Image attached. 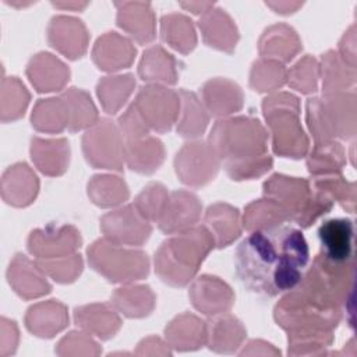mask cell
I'll list each match as a JSON object with an SVG mask.
<instances>
[{
    "mask_svg": "<svg viewBox=\"0 0 357 357\" xmlns=\"http://www.w3.org/2000/svg\"><path fill=\"white\" fill-rule=\"evenodd\" d=\"M310 261L308 244L298 229L273 226L252 231L236 251V273L251 291L278 296L301 282Z\"/></svg>",
    "mask_w": 357,
    "mask_h": 357,
    "instance_id": "cell-1",
    "label": "cell"
},
{
    "mask_svg": "<svg viewBox=\"0 0 357 357\" xmlns=\"http://www.w3.org/2000/svg\"><path fill=\"white\" fill-rule=\"evenodd\" d=\"M211 146L233 180L254 178L272 167L266 153V132L252 117L220 120L211 132Z\"/></svg>",
    "mask_w": 357,
    "mask_h": 357,
    "instance_id": "cell-2",
    "label": "cell"
},
{
    "mask_svg": "<svg viewBox=\"0 0 357 357\" xmlns=\"http://www.w3.org/2000/svg\"><path fill=\"white\" fill-rule=\"evenodd\" d=\"M215 240L206 227H190L169 238L159 248L155 266L163 282L184 286L197 273Z\"/></svg>",
    "mask_w": 357,
    "mask_h": 357,
    "instance_id": "cell-3",
    "label": "cell"
},
{
    "mask_svg": "<svg viewBox=\"0 0 357 357\" xmlns=\"http://www.w3.org/2000/svg\"><path fill=\"white\" fill-rule=\"evenodd\" d=\"M264 194L279 204L289 219L303 227L311 226L333 206V201L318 188H311L307 180L282 174H275L265 181Z\"/></svg>",
    "mask_w": 357,
    "mask_h": 357,
    "instance_id": "cell-4",
    "label": "cell"
},
{
    "mask_svg": "<svg viewBox=\"0 0 357 357\" xmlns=\"http://www.w3.org/2000/svg\"><path fill=\"white\" fill-rule=\"evenodd\" d=\"M307 121L317 142L356 135V92L325 93L307 102Z\"/></svg>",
    "mask_w": 357,
    "mask_h": 357,
    "instance_id": "cell-5",
    "label": "cell"
},
{
    "mask_svg": "<svg viewBox=\"0 0 357 357\" xmlns=\"http://www.w3.org/2000/svg\"><path fill=\"white\" fill-rule=\"evenodd\" d=\"M264 114L273 137V151L280 156L301 158L308 139L300 124V102L291 93H275L262 103Z\"/></svg>",
    "mask_w": 357,
    "mask_h": 357,
    "instance_id": "cell-6",
    "label": "cell"
},
{
    "mask_svg": "<svg viewBox=\"0 0 357 357\" xmlns=\"http://www.w3.org/2000/svg\"><path fill=\"white\" fill-rule=\"evenodd\" d=\"M117 243L106 240L95 241L88 248V259L95 271L100 272L110 282H132L148 273L146 254L135 250H126Z\"/></svg>",
    "mask_w": 357,
    "mask_h": 357,
    "instance_id": "cell-7",
    "label": "cell"
},
{
    "mask_svg": "<svg viewBox=\"0 0 357 357\" xmlns=\"http://www.w3.org/2000/svg\"><path fill=\"white\" fill-rule=\"evenodd\" d=\"M132 106L149 128L165 132L176 120L180 95L160 85H148L141 88Z\"/></svg>",
    "mask_w": 357,
    "mask_h": 357,
    "instance_id": "cell-8",
    "label": "cell"
},
{
    "mask_svg": "<svg viewBox=\"0 0 357 357\" xmlns=\"http://www.w3.org/2000/svg\"><path fill=\"white\" fill-rule=\"evenodd\" d=\"M84 153L91 165L105 169H123L124 146L117 128L109 120H100L82 138Z\"/></svg>",
    "mask_w": 357,
    "mask_h": 357,
    "instance_id": "cell-9",
    "label": "cell"
},
{
    "mask_svg": "<svg viewBox=\"0 0 357 357\" xmlns=\"http://www.w3.org/2000/svg\"><path fill=\"white\" fill-rule=\"evenodd\" d=\"M219 158L211 145L204 142L187 144L176 158V170L181 181L202 185L216 174Z\"/></svg>",
    "mask_w": 357,
    "mask_h": 357,
    "instance_id": "cell-10",
    "label": "cell"
},
{
    "mask_svg": "<svg viewBox=\"0 0 357 357\" xmlns=\"http://www.w3.org/2000/svg\"><path fill=\"white\" fill-rule=\"evenodd\" d=\"M102 230L113 243L142 244L151 234L148 219L141 215L135 205L113 211L102 218Z\"/></svg>",
    "mask_w": 357,
    "mask_h": 357,
    "instance_id": "cell-11",
    "label": "cell"
},
{
    "mask_svg": "<svg viewBox=\"0 0 357 357\" xmlns=\"http://www.w3.org/2000/svg\"><path fill=\"white\" fill-rule=\"evenodd\" d=\"M201 213L198 198L187 191H174L158 219L162 231L172 234L192 227Z\"/></svg>",
    "mask_w": 357,
    "mask_h": 357,
    "instance_id": "cell-12",
    "label": "cell"
},
{
    "mask_svg": "<svg viewBox=\"0 0 357 357\" xmlns=\"http://www.w3.org/2000/svg\"><path fill=\"white\" fill-rule=\"evenodd\" d=\"M321 255L335 262L354 261L353 255V222L349 219H331L318 230Z\"/></svg>",
    "mask_w": 357,
    "mask_h": 357,
    "instance_id": "cell-13",
    "label": "cell"
},
{
    "mask_svg": "<svg viewBox=\"0 0 357 357\" xmlns=\"http://www.w3.org/2000/svg\"><path fill=\"white\" fill-rule=\"evenodd\" d=\"M79 233L73 226L35 230L29 237V251L40 258L64 257L79 247Z\"/></svg>",
    "mask_w": 357,
    "mask_h": 357,
    "instance_id": "cell-14",
    "label": "cell"
},
{
    "mask_svg": "<svg viewBox=\"0 0 357 357\" xmlns=\"http://www.w3.org/2000/svg\"><path fill=\"white\" fill-rule=\"evenodd\" d=\"M190 297L197 310L206 315H215L227 311L234 301L231 289L219 278L204 275L198 278L191 290Z\"/></svg>",
    "mask_w": 357,
    "mask_h": 357,
    "instance_id": "cell-15",
    "label": "cell"
},
{
    "mask_svg": "<svg viewBox=\"0 0 357 357\" xmlns=\"http://www.w3.org/2000/svg\"><path fill=\"white\" fill-rule=\"evenodd\" d=\"M49 40L70 59L81 57L86 50L88 33L79 20L71 17H56L49 28Z\"/></svg>",
    "mask_w": 357,
    "mask_h": 357,
    "instance_id": "cell-16",
    "label": "cell"
},
{
    "mask_svg": "<svg viewBox=\"0 0 357 357\" xmlns=\"http://www.w3.org/2000/svg\"><path fill=\"white\" fill-rule=\"evenodd\" d=\"M135 56V49L116 32H109L98 39L93 47V60L102 70H119L128 67Z\"/></svg>",
    "mask_w": 357,
    "mask_h": 357,
    "instance_id": "cell-17",
    "label": "cell"
},
{
    "mask_svg": "<svg viewBox=\"0 0 357 357\" xmlns=\"http://www.w3.org/2000/svg\"><path fill=\"white\" fill-rule=\"evenodd\" d=\"M205 223L218 247H226L236 240L240 233V215L237 208L227 204H215L208 208Z\"/></svg>",
    "mask_w": 357,
    "mask_h": 357,
    "instance_id": "cell-18",
    "label": "cell"
},
{
    "mask_svg": "<svg viewBox=\"0 0 357 357\" xmlns=\"http://www.w3.org/2000/svg\"><path fill=\"white\" fill-rule=\"evenodd\" d=\"M204 100L213 116H225L237 112L243 106V93L231 81L216 78L208 81L204 88Z\"/></svg>",
    "mask_w": 357,
    "mask_h": 357,
    "instance_id": "cell-19",
    "label": "cell"
},
{
    "mask_svg": "<svg viewBox=\"0 0 357 357\" xmlns=\"http://www.w3.org/2000/svg\"><path fill=\"white\" fill-rule=\"evenodd\" d=\"M68 68L49 53H40L32 59L28 75L39 92L60 89L68 79Z\"/></svg>",
    "mask_w": 357,
    "mask_h": 357,
    "instance_id": "cell-20",
    "label": "cell"
},
{
    "mask_svg": "<svg viewBox=\"0 0 357 357\" xmlns=\"http://www.w3.org/2000/svg\"><path fill=\"white\" fill-rule=\"evenodd\" d=\"M166 337L177 350H194L206 342V325L194 315L183 314L169 324Z\"/></svg>",
    "mask_w": 357,
    "mask_h": 357,
    "instance_id": "cell-21",
    "label": "cell"
},
{
    "mask_svg": "<svg viewBox=\"0 0 357 357\" xmlns=\"http://www.w3.org/2000/svg\"><path fill=\"white\" fill-rule=\"evenodd\" d=\"M204 39L209 46L231 52L237 42V29L230 17L223 10H211L199 20Z\"/></svg>",
    "mask_w": 357,
    "mask_h": 357,
    "instance_id": "cell-22",
    "label": "cell"
},
{
    "mask_svg": "<svg viewBox=\"0 0 357 357\" xmlns=\"http://www.w3.org/2000/svg\"><path fill=\"white\" fill-rule=\"evenodd\" d=\"M124 155L128 166L141 173H152L163 162L165 151L162 142L156 138L127 139Z\"/></svg>",
    "mask_w": 357,
    "mask_h": 357,
    "instance_id": "cell-23",
    "label": "cell"
},
{
    "mask_svg": "<svg viewBox=\"0 0 357 357\" xmlns=\"http://www.w3.org/2000/svg\"><path fill=\"white\" fill-rule=\"evenodd\" d=\"M117 21L121 28L128 31L139 43L153 39V14L148 3H121Z\"/></svg>",
    "mask_w": 357,
    "mask_h": 357,
    "instance_id": "cell-24",
    "label": "cell"
},
{
    "mask_svg": "<svg viewBox=\"0 0 357 357\" xmlns=\"http://www.w3.org/2000/svg\"><path fill=\"white\" fill-rule=\"evenodd\" d=\"M67 310L63 304L50 300L32 307L28 311L26 326L38 336L52 337L67 325Z\"/></svg>",
    "mask_w": 357,
    "mask_h": 357,
    "instance_id": "cell-25",
    "label": "cell"
},
{
    "mask_svg": "<svg viewBox=\"0 0 357 357\" xmlns=\"http://www.w3.org/2000/svg\"><path fill=\"white\" fill-rule=\"evenodd\" d=\"M245 336L241 322L231 315L215 318L206 325V342L218 353L234 351Z\"/></svg>",
    "mask_w": 357,
    "mask_h": 357,
    "instance_id": "cell-26",
    "label": "cell"
},
{
    "mask_svg": "<svg viewBox=\"0 0 357 357\" xmlns=\"http://www.w3.org/2000/svg\"><path fill=\"white\" fill-rule=\"evenodd\" d=\"M301 43L296 32L287 25H275L265 31L259 42V52L264 57L282 61L291 60L300 52Z\"/></svg>",
    "mask_w": 357,
    "mask_h": 357,
    "instance_id": "cell-27",
    "label": "cell"
},
{
    "mask_svg": "<svg viewBox=\"0 0 357 357\" xmlns=\"http://www.w3.org/2000/svg\"><path fill=\"white\" fill-rule=\"evenodd\" d=\"M32 159L43 173L61 174L68 163V142L66 139L35 138L32 141Z\"/></svg>",
    "mask_w": 357,
    "mask_h": 357,
    "instance_id": "cell-28",
    "label": "cell"
},
{
    "mask_svg": "<svg viewBox=\"0 0 357 357\" xmlns=\"http://www.w3.org/2000/svg\"><path fill=\"white\" fill-rule=\"evenodd\" d=\"M75 321L88 332L102 339H109L120 328V318L105 304H92L77 308Z\"/></svg>",
    "mask_w": 357,
    "mask_h": 357,
    "instance_id": "cell-29",
    "label": "cell"
},
{
    "mask_svg": "<svg viewBox=\"0 0 357 357\" xmlns=\"http://www.w3.org/2000/svg\"><path fill=\"white\" fill-rule=\"evenodd\" d=\"M322 86L325 93L353 89L356 82V68L342 60L339 53L329 50L322 56Z\"/></svg>",
    "mask_w": 357,
    "mask_h": 357,
    "instance_id": "cell-30",
    "label": "cell"
},
{
    "mask_svg": "<svg viewBox=\"0 0 357 357\" xmlns=\"http://www.w3.org/2000/svg\"><path fill=\"white\" fill-rule=\"evenodd\" d=\"M346 163L344 149L340 142L324 141L317 142L308 158V170L314 176L340 174Z\"/></svg>",
    "mask_w": 357,
    "mask_h": 357,
    "instance_id": "cell-31",
    "label": "cell"
},
{
    "mask_svg": "<svg viewBox=\"0 0 357 357\" xmlns=\"http://www.w3.org/2000/svg\"><path fill=\"white\" fill-rule=\"evenodd\" d=\"M139 75L144 81H163L173 84L177 78L176 60L162 47H151L144 53L139 64Z\"/></svg>",
    "mask_w": 357,
    "mask_h": 357,
    "instance_id": "cell-32",
    "label": "cell"
},
{
    "mask_svg": "<svg viewBox=\"0 0 357 357\" xmlns=\"http://www.w3.org/2000/svg\"><path fill=\"white\" fill-rule=\"evenodd\" d=\"M284 209L271 198L254 201L245 209L244 226L245 229L255 231L268 227H273L287 220Z\"/></svg>",
    "mask_w": 357,
    "mask_h": 357,
    "instance_id": "cell-33",
    "label": "cell"
},
{
    "mask_svg": "<svg viewBox=\"0 0 357 357\" xmlns=\"http://www.w3.org/2000/svg\"><path fill=\"white\" fill-rule=\"evenodd\" d=\"M153 293L146 286L117 289L113 294V304L131 318L148 315L153 308Z\"/></svg>",
    "mask_w": 357,
    "mask_h": 357,
    "instance_id": "cell-34",
    "label": "cell"
},
{
    "mask_svg": "<svg viewBox=\"0 0 357 357\" xmlns=\"http://www.w3.org/2000/svg\"><path fill=\"white\" fill-rule=\"evenodd\" d=\"M32 121L40 131H61L67 124H70L68 107L63 96L59 99L40 100L35 107Z\"/></svg>",
    "mask_w": 357,
    "mask_h": 357,
    "instance_id": "cell-35",
    "label": "cell"
},
{
    "mask_svg": "<svg viewBox=\"0 0 357 357\" xmlns=\"http://www.w3.org/2000/svg\"><path fill=\"white\" fill-rule=\"evenodd\" d=\"M162 36L170 46L181 53H188L195 46V32L192 24L184 15H165L162 18Z\"/></svg>",
    "mask_w": 357,
    "mask_h": 357,
    "instance_id": "cell-36",
    "label": "cell"
},
{
    "mask_svg": "<svg viewBox=\"0 0 357 357\" xmlns=\"http://www.w3.org/2000/svg\"><path fill=\"white\" fill-rule=\"evenodd\" d=\"M135 82L132 75L105 77L98 84V95L107 113H116L127 100Z\"/></svg>",
    "mask_w": 357,
    "mask_h": 357,
    "instance_id": "cell-37",
    "label": "cell"
},
{
    "mask_svg": "<svg viewBox=\"0 0 357 357\" xmlns=\"http://www.w3.org/2000/svg\"><path fill=\"white\" fill-rule=\"evenodd\" d=\"M319 191L325 192L332 201H337L347 212L356 211V183L347 181L342 174L317 176L312 184Z\"/></svg>",
    "mask_w": 357,
    "mask_h": 357,
    "instance_id": "cell-38",
    "label": "cell"
},
{
    "mask_svg": "<svg viewBox=\"0 0 357 357\" xmlns=\"http://www.w3.org/2000/svg\"><path fill=\"white\" fill-rule=\"evenodd\" d=\"M180 100L183 102V116L177 130L183 137H198L204 132L208 124V116L201 102L192 92L181 91Z\"/></svg>",
    "mask_w": 357,
    "mask_h": 357,
    "instance_id": "cell-39",
    "label": "cell"
},
{
    "mask_svg": "<svg viewBox=\"0 0 357 357\" xmlns=\"http://www.w3.org/2000/svg\"><path fill=\"white\" fill-rule=\"evenodd\" d=\"M88 192L92 201L100 206L117 205L128 197L127 185L114 176H95L88 184Z\"/></svg>",
    "mask_w": 357,
    "mask_h": 357,
    "instance_id": "cell-40",
    "label": "cell"
},
{
    "mask_svg": "<svg viewBox=\"0 0 357 357\" xmlns=\"http://www.w3.org/2000/svg\"><path fill=\"white\" fill-rule=\"evenodd\" d=\"M63 99L67 103L70 114V130L77 131L86 126H91L96 120V109L91 98L75 88H71L63 95Z\"/></svg>",
    "mask_w": 357,
    "mask_h": 357,
    "instance_id": "cell-41",
    "label": "cell"
},
{
    "mask_svg": "<svg viewBox=\"0 0 357 357\" xmlns=\"http://www.w3.org/2000/svg\"><path fill=\"white\" fill-rule=\"evenodd\" d=\"M286 81L284 67L275 60H259L254 63L251 71V86L255 91H272L280 88Z\"/></svg>",
    "mask_w": 357,
    "mask_h": 357,
    "instance_id": "cell-42",
    "label": "cell"
},
{
    "mask_svg": "<svg viewBox=\"0 0 357 357\" xmlns=\"http://www.w3.org/2000/svg\"><path fill=\"white\" fill-rule=\"evenodd\" d=\"M167 191L159 183H152L144 188V191L137 197L134 205L146 219L158 220L166 202H167Z\"/></svg>",
    "mask_w": 357,
    "mask_h": 357,
    "instance_id": "cell-43",
    "label": "cell"
},
{
    "mask_svg": "<svg viewBox=\"0 0 357 357\" xmlns=\"http://www.w3.org/2000/svg\"><path fill=\"white\" fill-rule=\"evenodd\" d=\"M319 77V66L311 56H305L300 60L289 74V82L293 88L303 93H312L317 91V82Z\"/></svg>",
    "mask_w": 357,
    "mask_h": 357,
    "instance_id": "cell-44",
    "label": "cell"
},
{
    "mask_svg": "<svg viewBox=\"0 0 357 357\" xmlns=\"http://www.w3.org/2000/svg\"><path fill=\"white\" fill-rule=\"evenodd\" d=\"M39 269L49 273L57 282H71L74 280L82 271V259L81 255H71L67 259L59 261H40Z\"/></svg>",
    "mask_w": 357,
    "mask_h": 357,
    "instance_id": "cell-45",
    "label": "cell"
},
{
    "mask_svg": "<svg viewBox=\"0 0 357 357\" xmlns=\"http://www.w3.org/2000/svg\"><path fill=\"white\" fill-rule=\"evenodd\" d=\"M59 354H98V344L86 336V333L71 332L66 336L57 349Z\"/></svg>",
    "mask_w": 357,
    "mask_h": 357,
    "instance_id": "cell-46",
    "label": "cell"
},
{
    "mask_svg": "<svg viewBox=\"0 0 357 357\" xmlns=\"http://www.w3.org/2000/svg\"><path fill=\"white\" fill-rule=\"evenodd\" d=\"M339 56L344 63L356 68V25L354 24L347 29V32L340 40Z\"/></svg>",
    "mask_w": 357,
    "mask_h": 357,
    "instance_id": "cell-47",
    "label": "cell"
}]
</instances>
